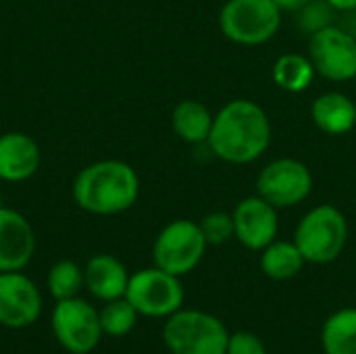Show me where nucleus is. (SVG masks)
<instances>
[{
	"label": "nucleus",
	"mask_w": 356,
	"mask_h": 354,
	"mask_svg": "<svg viewBox=\"0 0 356 354\" xmlns=\"http://www.w3.org/2000/svg\"><path fill=\"white\" fill-rule=\"evenodd\" d=\"M271 136L267 111L254 100L236 98L215 113L207 146L229 165H248L267 152Z\"/></svg>",
	"instance_id": "f257e3e1"
},
{
	"label": "nucleus",
	"mask_w": 356,
	"mask_h": 354,
	"mask_svg": "<svg viewBox=\"0 0 356 354\" xmlns=\"http://www.w3.org/2000/svg\"><path fill=\"white\" fill-rule=\"evenodd\" d=\"M73 202L100 217H111L129 211L140 196V177L136 169L117 159L96 161L83 167L71 188Z\"/></svg>",
	"instance_id": "f03ea898"
},
{
	"label": "nucleus",
	"mask_w": 356,
	"mask_h": 354,
	"mask_svg": "<svg viewBox=\"0 0 356 354\" xmlns=\"http://www.w3.org/2000/svg\"><path fill=\"white\" fill-rule=\"evenodd\" d=\"M348 242V221L334 204H319L311 209L294 232V244L300 248L307 263H334Z\"/></svg>",
	"instance_id": "7ed1b4c3"
},
{
	"label": "nucleus",
	"mask_w": 356,
	"mask_h": 354,
	"mask_svg": "<svg viewBox=\"0 0 356 354\" xmlns=\"http://www.w3.org/2000/svg\"><path fill=\"white\" fill-rule=\"evenodd\" d=\"M171 354H225L229 334L221 319L198 309H179L163 328Z\"/></svg>",
	"instance_id": "20e7f679"
},
{
	"label": "nucleus",
	"mask_w": 356,
	"mask_h": 354,
	"mask_svg": "<svg viewBox=\"0 0 356 354\" xmlns=\"http://www.w3.org/2000/svg\"><path fill=\"white\" fill-rule=\"evenodd\" d=\"M282 15L273 0H227L219 13V27L234 44L261 46L277 35Z\"/></svg>",
	"instance_id": "39448f33"
},
{
	"label": "nucleus",
	"mask_w": 356,
	"mask_h": 354,
	"mask_svg": "<svg viewBox=\"0 0 356 354\" xmlns=\"http://www.w3.org/2000/svg\"><path fill=\"white\" fill-rule=\"evenodd\" d=\"M207 246L209 242L198 223L175 219L159 232L152 246V261L159 269L181 277L200 265Z\"/></svg>",
	"instance_id": "423d86ee"
},
{
	"label": "nucleus",
	"mask_w": 356,
	"mask_h": 354,
	"mask_svg": "<svg viewBox=\"0 0 356 354\" xmlns=\"http://www.w3.org/2000/svg\"><path fill=\"white\" fill-rule=\"evenodd\" d=\"M125 298L140 317L167 319L184 305V286L177 275L163 269L148 267L129 275Z\"/></svg>",
	"instance_id": "0eeeda50"
},
{
	"label": "nucleus",
	"mask_w": 356,
	"mask_h": 354,
	"mask_svg": "<svg viewBox=\"0 0 356 354\" xmlns=\"http://www.w3.org/2000/svg\"><path fill=\"white\" fill-rule=\"evenodd\" d=\"M50 325L56 342L69 354H90L104 336L96 307L81 296L56 300Z\"/></svg>",
	"instance_id": "6e6552de"
},
{
	"label": "nucleus",
	"mask_w": 356,
	"mask_h": 354,
	"mask_svg": "<svg viewBox=\"0 0 356 354\" xmlns=\"http://www.w3.org/2000/svg\"><path fill=\"white\" fill-rule=\"evenodd\" d=\"M313 173L307 163L290 156L267 163L257 175V194L275 209H290L305 202L313 192Z\"/></svg>",
	"instance_id": "1a4fd4ad"
},
{
	"label": "nucleus",
	"mask_w": 356,
	"mask_h": 354,
	"mask_svg": "<svg viewBox=\"0 0 356 354\" xmlns=\"http://www.w3.org/2000/svg\"><path fill=\"white\" fill-rule=\"evenodd\" d=\"M307 54L315 73L327 81L342 83L356 77V38L338 25L311 33Z\"/></svg>",
	"instance_id": "9d476101"
},
{
	"label": "nucleus",
	"mask_w": 356,
	"mask_h": 354,
	"mask_svg": "<svg viewBox=\"0 0 356 354\" xmlns=\"http://www.w3.org/2000/svg\"><path fill=\"white\" fill-rule=\"evenodd\" d=\"M42 315V294L23 271L0 273V325L23 330Z\"/></svg>",
	"instance_id": "9b49d317"
},
{
	"label": "nucleus",
	"mask_w": 356,
	"mask_h": 354,
	"mask_svg": "<svg viewBox=\"0 0 356 354\" xmlns=\"http://www.w3.org/2000/svg\"><path fill=\"white\" fill-rule=\"evenodd\" d=\"M232 217H234L236 238L248 250L261 252L277 238V230H280L277 209L259 194L242 198L234 209Z\"/></svg>",
	"instance_id": "f8f14e48"
},
{
	"label": "nucleus",
	"mask_w": 356,
	"mask_h": 354,
	"mask_svg": "<svg viewBox=\"0 0 356 354\" xmlns=\"http://www.w3.org/2000/svg\"><path fill=\"white\" fill-rule=\"evenodd\" d=\"M35 252L31 223L15 209L0 207V273L23 271Z\"/></svg>",
	"instance_id": "ddd939ff"
},
{
	"label": "nucleus",
	"mask_w": 356,
	"mask_h": 354,
	"mask_svg": "<svg viewBox=\"0 0 356 354\" xmlns=\"http://www.w3.org/2000/svg\"><path fill=\"white\" fill-rule=\"evenodd\" d=\"M42 152L38 142L23 131H6L0 136V179L21 184L40 169Z\"/></svg>",
	"instance_id": "4468645a"
},
{
	"label": "nucleus",
	"mask_w": 356,
	"mask_h": 354,
	"mask_svg": "<svg viewBox=\"0 0 356 354\" xmlns=\"http://www.w3.org/2000/svg\"><path fill=\"white\" fill-rule=\"evenodd\" d=\"M86 290L100 303L123 298L129 284L127 267L113 255H94L83 267Z\"/></svg>",
	"instance_id": "2eb2a0df"
},
{
	"label": "nucleus",
	"mask_w": 356,
	"mask_h": 354,
	"mask_svg": "<svg viewBox=\"0 0 356 354\" xmlns=\"http://www.w3.org/2000/svg\"><path fill=\"white\" fill-rule=\"evenodd\" d=\"M311 119L327 136H344L356 127L355 100L344 92H323L311 104Z\"/></svg>",
	"instance_id": "dca6fc26"
},
{
	"label": "nucleus",
	"mask_w": 356,
	"mask_h": 354,
	"mask_svg": "<svg viewBox=\"0 0 356 354\" xmlns=\"http://www.w3.org/2000/svg\"><path fill=\"white\" fill-rule=\"evenodd\" d=\"M215 115L200 100H181L171 113V127L175 136L188 144H207Z\"/></svg>",
	"instance_id": "f3484780"
},
{
	"label": "nucleus",
	"mask_w": 356,
	"mask_h": 354,
	"mask_svg": "<svg viewBox=\"0 0 356 354\" xmlns=\"http://www.w3.org/2000/svg\"><path fill=\"white\" fill-rule=\"evenodd\" d=\"M305 257L300 248L288 240H273L267 248L261 250V269L269 280L286 282L296 277L305 267Z\"/></svg>",
	"instance_id": "a211bd4d"
},
{
	"label": "nucleus",
	"mask_w": 356,
	"mask_h": 354,
	"mask_svg": "<svg viewBox=\"0 0 356 354\" xmlns=\"http://www.w3.org/2000/svg\"><path fill=\"white\" fill-rule=\"evenodd\" d=\"M315 67L309 58V54L302 52H286L282 54L271 69L273 83L288 92V94H300L305 92L313 79H315Z\"/></svg>",
	"instance_id": "6ab92c4d"
},
{
	"label": "nucleus",
	"mask_w": 356,
	"mask_h": 354,
	"mask_svg": "<svg viewBox=\"0 0 356 354\" xmlns=\"http://www.w3.org/2000/svg\"><path fill=\"white\" fill-rule=\"evenodd\" d=\"M321 346L325 354H356V309H340L327 317Z\"/></svg>",
	"instance_id": "aec40b11"
},
{
	"label": "nucleus",
	"mask_w": 356,
	"mask_h": 354,
	"mask_svg": "<svg viewBox=\"0 0 356 354\" xmlns=\"http://www.w3.org/2000/svg\"><path fill=\"white\" fill-rule=\"evenodd\" d=\"M46 286H48V292L54 300L75 298L86 288L83 269L71 259H60L48 269Z\"/></svg>",
	"instance_id": "412c9836"
},
{
	"label": "nucleus",
	"mask_w": 356,
	"mask_h": 354,
	"mask_svg": "<svg viewBox=\"0 0 356 354\" xmlns=\"http://www.w3.org/2000/svg\"><path fill=\"white\" fill-rule=\"evenodd\" d=\"M100 315V325L102 334L111 338H123L131 334V330L138 323V311L131 307V303L123 296L111 303H104V307L98 311Z\"/></svg>",
	"instance_id": "4be33fe9"
},
{
	"label": "nucleus",
	"mask_w": 356,
	"mask_h": 354,
	"mask_svg": "<svg viewBox=\"0 0 356 354\" xmlns=\"http://www.w3.org/2000/svg\"><path fill=\"white\" fill-rule=\"evenodd\" d=\"M334 13H338L327 0H311L305 8L296 13V23L305 33H315L323 27L334 25Z\"/></svg>",
	"instance_id": "5701e85b"
},
{
	"label": "nucleus",
	"mask_w": 356,
	"mask_h": 354,
	"mask_svg": "<svg viewBox=\"0 0 356 354\" xmlns=\"http://www.w3.org/2000/svg\"><path fill=\"white\" fill-rule=\"evenodd\" d=\"M200 230L207 238L209 244L217 246V244H225L227 240L236 238V230H234V217L232 213H223V211H213L209 215H204L200 219Z\"/></svg>",
	"instance_id": "b1692460"
},
{
	"label": "nucleus",
	"mask_w": 356,
	"mask_h": 354,
	"mask_svg": "<svg viewBox=\"0 0 356 354\" xmlns=\"http://www.w3.org/2000/svg\"><path fill=\"white\" fill-rule=\"evenodd\" d=\"M225 354H267V348L259 336L250 332H238V334H229Z\"/></svg>",
	"instance_id": "393cba45"
},
{
	"label": "nucleus",
	"mask_w": 356,
	"mask_h": 354,
	"mask_svg": "<svg viewBox=\"0 0 356 354\" xmlns=\"http://www.w3.org/2000/svg\"><path fill=\"white\" fill-rule=\"evenodd\" d=\"M277 6H280V10L282 13H298L300 8H305L311 0H273Z\"/></svg>",
	"instance_id": "a878e982"
},
{
	"label": "nucleus",
	"mask_w": 356,
	"mask_h": 354,
	"mask_svg": "<svg viewBox=\"0 0 356 354\" xmlns=\"http://www.w3.org/2000/svg\"><path fill=\"white\" fill-rule=\"evenodd\" d=\"M338 13H350L356 10V0H327Z\"/></svg>",
	"instance_id": "bb28decb"
}]
</instances>
